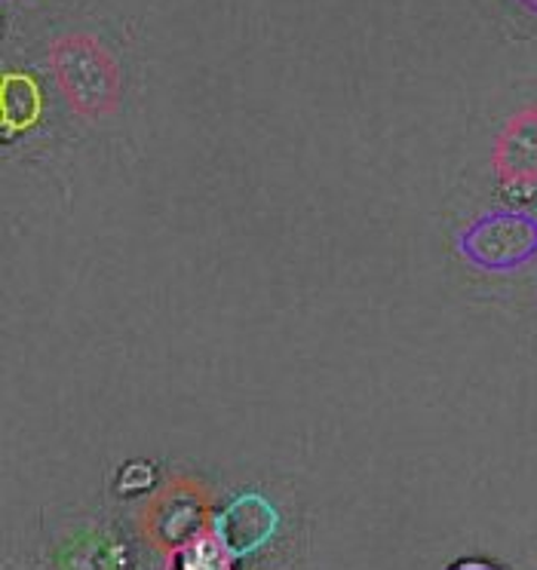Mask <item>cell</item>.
I'll use <instances>...</instances> for the list:
<instances>
[{
  "label": "cell",
  "mask_w": 537,
  "mask_h": 570,
  "mask_svg": "<svg viewBox=\"0 0 537 570\" xmlns=\"http://www.w3.org/2000/svg\"><path fill=\"white\" fill-rule=\"evenodd\" d=\"M50 65L62 96L77 114L99 120L120 105V71L111 52L89 35H65L52 43Z\"/></svg>",
  "instance_id": "obj_1"
},
{
  "label": "cell",
  "mask_w": 537,
  "mask_h": 570,
  "mask_svg": "<svg viewBox=\"0 0 537 570\" xmlns=\"http://www.w3.org/2000/svg\"><path fill=\"white\" fill-rule=\"evenodd\" d=\"M461 258L482 273H516L537 258V215L491 209L458 234Z\"/></svg>",
  "instance_id": "obj_2"
},
{
  "label": "cell",
  "mask_w": 537,
  "mask_h": 570,
  "mask_svg": "<svg viewBox=\"0 0 537 570\" xmlns=\"http://www.w3.org/2000/svg\"><path fill=\"white\" fill-rule=\"evenodd\" d=\"M145 533L163 552H178L213 528L209 494L194 479H173L145 509Z\"/></svg>",
  "instance_id": "obj_3"
},
{
  "label": "cell",
  "mask_w": 537,
  "mask_h": 570,
  "mask_svg": "<svg viewBox=\"0 0 537 570\" xmlns=\"http://www.w3.org/2000/svg\"><path fill=\"white\" fill-rule=\"evenodd\" d=\"M213 531L237 558L255 556L280 531V512L264 494L246 491L213 515Z\"/></svg>",
  "instance_id": "obj_4"
},
{
  "label": "cell",
  "mask_w": 537,
  "mask_h": 570,
  "mask_svg": "<svg viewBox=\"0 0 537 570\" xmlns=\"http://www.w3.org/2000/svg\"><path fill=\"white\" fill-rule=\"evenodd\" d=\"M495 175L504 190L528 194L537 187V108L512 114L495 141Z\"/></svg>",
  "instance_id": "obj_5"
},
{
  "label": "cell",
  "mask_w": 537,
  "mask_h": 570,
  "mask_svg": "<svg viewBox=\"0 0 537 570\" xmlns=\"http://www.w3.org/2000/svg\"><path fill=\"white\" fill-rule=\"evenodd\" d=\"M43 114V96H40L38 80L26 71H7L0 83V117H3V136L26 132L38 126Z\"/></svg>",
  "instance_id": "obj_6"
},
{
  "label": "cell",
  "mask_w": 537,
  "mask_h": 570,
  "mask_svg": "<svg viewBox=\"0 0 537 570\" xmlns=\"http://www.w3.org/2000/svg\"><path fill=\"white\" fill-rule=\"evenodd\" d=\"M173 556V570H234V561H237V556L222 543V537L213 528L201 533L197 540H191L188 546H182Z\"/></svg>",
  "instance_id": "obj_7"
},
{
  "label": "cell",
  "mask_w": 537,
  "mask_h": 570,
  "mask_svg": "<svg viewBox=\"0 0 537 570\" xmlns=\"http://www.w3.org/2000/svg\"><path fill=\"white\" fill-rule=\"evenodd\" d=\"M150 484H154V466L150 463H126L117 488L124 494H133V491H141V488H150Z\"/></svg>",
  "instance_id": "obj_8"
},
{
  "label": "cell",
  "mask_w": 537,
  "mask_h": 570,
  "mask_svg": "<svg viewBox=\"0 0 537 570\" xmlns=\"http://www.w3.org/2000/svg\"><path fill=\"white\" fill-rule=\"evenodd\" d=\"M446 570H504L500 564H495V561H488V558H458V561H451L449 568Z\"/></svg>",
  "instance_id": "obj_9"
},
{
  "label": "cell",
  "mask_w": 537,
  "mask_h": 570,
  "mask_svg": "<svg viewBox=\"0 0 537 570\" xmlns=\"http://www.w3.org/2000/svg\"><path fill=\"white\" fill-rule=\"evenodd\" d=\"M519 3H523L525 10H528V13H535L537 16V0H519Z\"/></svg>",
  "instance_id": "obj_10"
}]
</instances>
